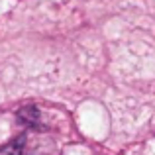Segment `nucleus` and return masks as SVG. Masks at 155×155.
I'll list each match as a JSON object with an SVG mask.
<instances>
[{
  "label": "nucleus",
  "instance_id": "obj_1",
  "mask_svg": "<svg viewBox=\"0 0 155 155\" xmlns=\"http://www.w3.org/2000/svg\"><path fill=\"white\" fill-rule=\"evenodd\" d=\"M39 110L35 106H24L18 110V122L30 128H43V124H39Z\"/></svg>",
  "mask_w": 155,
  "mask_h": 155
},
{
  "label": "nucleus",
  "instance_id": "obj_2",
  "mask_svg": "<svg viewBox=\"0 0 155 155\" xmlns=\"http://www.w3.org/2000/svg\"><path fill=\"white\" fill-rule=\"evenodd\" d=\"M26 134H22V136H18L14 141H10V143L2 145L0 147V155H24V145H26Z\"/></svg>",
  "mask_w": 155,
  "mask_h": 155
}]
</instances>
